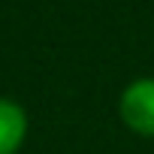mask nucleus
Returning a JSON list of instances; mask_svg holds the SVG:
<instances>
[{"label": "nucleus", "mask_w": 154, "mask_h": 154, "mask_svg": "<svg viewBox=\"0 0 154 154\" xmlns=\"http://www.w3.org/2000/svg\"><path fill=\"white\" fill-rule=\"evenodd\" d=\"M118 118L136 136L154 139V75L133 79L118 97Z\"/></svg>", "instance_id": "obj_1"}, {"label": "nucleus", "mask_w": 154, "mask_h": 154, "mask_svg": "<svg viewBox=\"0 0 154 154\" xmlns=\"http://www.w3.org/2000/svg\"><path fill=\"white\" fill-rule=\"evenodd\" d=\"M27 136V112L21 103L0 97V154H15Z\"/></svg>", "instance_id": "obj_2"}]
</instances>
